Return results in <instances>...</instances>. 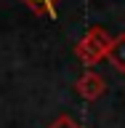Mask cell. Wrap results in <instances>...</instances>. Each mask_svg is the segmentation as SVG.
I'll return each mask as SVG.
<instances>
[{
    "label": "cell",
    "mask_w": 125,
    "mask_h": 128,
    "mask_svg": "<svg viewBox=\"0 0 125 128\" xmlns=\"http://www.w3.org/2000/svg\"><path fill=\"white\" fill-rule=\"evenodd\" d=\"M112 43V35L104 30L101 24H91L88 32L75 43V56L83 67H93L101 59H107V48Z\"/></svg>",
    "instance_id": "1"
},
{
    "label": "cell",
    "mask_w": 125,
    "mask_h": 128,
    "mask_svg": "<svg viewBox=\"0 0 125 128\" xmlns=\"http://www.w3.org/2000/svg\"><path fill=\"white\" fill-rule=\"evenodd\" d=\"M75 91H77L80 99H85V102H96V99H101V96H104L107 83H104V78L99 75V72L85 70L77 80H75Z\"/></svg>",
    "instance_id": "2"
},
{
    "label": "cell",
    "mask_w": 125,
    "mask_h": 128,
    "mask_svg": "<svg viewBox=\"0 0 125 128\" xmlns=\"http://www.w3.org/2000/svg\"><path fill=\"white\" fill-rule=\"evenodd\" d=\"M107 62L115 67V72L125 75V32H120V35L112 38L109 48H107Z\"/></svg>",
    "instance_id": "3"
},
{
    "label": "cell",
    "mask_w": 125,
    "mask_h": 128,
    "mask_svg": "<svg viewBox=\"0 0 125 128\" xmlns=\"http://www.w3.org/2000/svg\"><path fill=\"white\" fill-rule=\"evenodd\" d=\"M24 6L29 8L35 16H48V19H53L59 14V3L61 0H21Z\"/></svg>",
    "instance_id": "4"
},
{
    "label": "cell",
    "mask_w": 125,
    "mask_h": 128,
    "mask_svg": "<svg viewBox=\"0 0 125 128\" xmlns=\"http://www.w3.org/2000/svg\"><path fill=\"white\" fill-rule=\"evenodd\" d=\"M48 128H83V126H80L72 115H59V118H53L48 123Z\"/></svg>",
    "instance_id": "5"
}]
</instances>
